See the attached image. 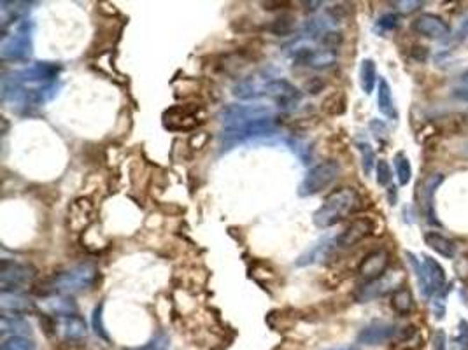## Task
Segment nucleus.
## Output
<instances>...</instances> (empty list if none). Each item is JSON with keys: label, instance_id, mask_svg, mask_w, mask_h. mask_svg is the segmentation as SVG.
<instances>
[{"label": "nucleus", "instance_id": "obj_38", "mask_svg": "<svg viewBox=\"0 0 468 350\" xmlns=\"http://www.w3.org/2000/svg\"><path fill=\"white\" fill-rule=\"evenodd\" d=\"M393 6H395V9L400 14H414L425 6V2H421V0H400V2H395Z\"/></svg>", "mask_w": 468, "mask_h": 350}, {"label": "nucleus", "instance_id": "obj_8", "mask_svg": "<svg viewBox=\"0 0 468 350\" xmlns=\"http://www.w3.org/2000/svg\"><path fill=\"white\" fill-rule=\"evenodd\" d=\"M37 277V270L28 263L2 259L0 263V291L2 293H20L27 284Z\"/></svg>", "mask_w": 468, "mask_h": 350}, {"label": "nucleus", "instance_id": "obj_4", "mask_svg": "<svg viewBox=\"0 0 468 350\" xmlns=\"http://www.w3.org/2000/svg\"><path fill=\"white\" fill-rule=\"evenodd\" d=\"M275 117V109L265 104H230L219 112L223 128H237L260 119Z\"/></svg>", "mask_w": 468, "mask_h": 350}, {"label": "nucleus", "instance_id": "obj_45", "mask_svg": "<svg viewBox=\"0 0 468 350\" xmlns=\"http://www.w3.org/2000/svg\"><path fill=\"white\" fill-rule=\"evenodd\" d=\"M330 350H360L358 347H355V345H349V347H341V349H330Z\"/></svg>", "mask_w": 468, "mask_h": 350}, {"label": "nucleus", "instance_id": "obj_3", "mask_svg": "<svg viewBox=\"0 0 468 350\" xmlns=\"http://www.w3.org/2000/svg\"><path fill=\"white\" fill-rule=\"evenodd\" d=\"M13 30L2 37L0 42V57L6 62H21L27 60L32 54V32H34V23L32 20H21L16 25H13Z\"/></svg>", "mask_w": 468, "mask_h": 350}, {"label": "nucleus", "instance_id": "obj_37", "mask_svg": "<svg viewBox=\"0 0 468 350\" xmlns=\"http://www.w3.org/2000/svg\"><path fill=\"white\" fill-rule=\"evenodd\" d=\"M398 25H400V20H398L396 14L388 13V14H382V16L379 18L377 23H375V28L381 32H392L395 30Z\"/></svg>", "mask_w": 468, "mask_h": 350}, {"label": "nucleus", "instance_id": "obj_9", "mask_svg": "<svg viewBox=\"0 0 468 350\" xmlns=\"http://www.w3.org/2000/svg\"><path fill=\"white\" fill-rule=\"evenodd\" d=\"M62 72V65L57 62H34L28 67L11 72L18 83L25 86H47L57 84L58 76Z\"/></svg>", "mask_w": 468, "mask_h": 350}, {"label": "nucleus", "instance_id": "obj_15", "mask_svg": "<svg viewBox=\"0 0 468 350\" xmlns=\"http://www.w3.org/2000/svg\"><path fill=\"white\" fill-rule=\"evenodd\" d=\"M400 329L392 322H372L365 326L358 333V344L370 345H382L386 342H392L393 338L398 337Z\"/></svg>", "mask_w": 468, "mask_h": 350}, {"label": "nucleus", "instance_id": "obj_34", "mask_svg": "<svg viewBox=\"0 0 468 350\" xmlns=\"http://www.w3.org/2000/svg\"><path fill=\"white\" fill-rule=\"evenodd\" d=\"M91 326H93V331L98 337L104 338L105 342H109V334L104 326V303H98L97 307H95L93 314H91Z\"/></svg>", "mask_w": 468, "mask_h": 350}, {"label": "nucleus", "instance_id": "obj_32", "mask_svg": "<svg viewBox=\"0 0 468 350\" xmlns=\"http://www.w3.org/2000/svg\"><path fill=\"white\" fill-rule=\"evenodd\" d=\"M451 350H468V320L462 319L451 338Z\"/></svg>", "mask_w": 468, "mask_h": 350}, {"label": "nucleus", "instance_id": "obj_25", "mask_svg": "<svg viewBox=\"0 0 468 350\" xmlns=\"http://www.w3.org/2000/svg\"><path fill=\"white\" fill-rule=\"evenodd\" d=\"M392 308L400 317H407L409 314H412V310H414V296H412V291L409 287L401 286L400 289L393 293Z\"/></svg>", "mask_w": 468, "mask_h": 350}, {"label": "nucleus", "instance_id": "obj_43", "mask_svg": "<svg viewBox=\"0 0 468 350\" xmlns=\"http://www.w3.org/2000/svg\"><path fill=\"white\" fill-rule=\"evenodd\" d=\"M323 86H324L323 81L318 79V77H314V79H312V83L307 84V90L311 91L312 95H316V93H319V91L323 90Z\"/></svg>", "mask_w": 468, "mask_h": 350}, {"label": "nucleus", "instance_id": "obj_11", "mask_svg": "<svg viewBox=\"0 0 468 350\" xmlns=\"http://www.w3.org/2000/svg\"><path fill=\"white\" fill-rule=\"evenodd\" d=\"M278 77L268 70H258L251 76L244 77L234 86V97L239 100H258L267 97V88Z\"/></svg>", "mask_w": 468, "mask_h": 350}, {"label": "nucleus", "instance_id": "obj_7", "mask_svg": "<svg viewBox=\"0 0 468 350\" xmlns=\"http://www.w3.org/2000/svg\"><path fill=\"white\" fill-rule=\"evenodd\" d=\"M275 132H278V117H268V119L254 121V123L244 124V127L223 128V132H221V142H223V146H227L228 149H230V147L242 142H248V140L274 135Z\"/></svg>", "mask_w": 468, "mask_h": 350}, {"label": "nucleus", "instance_id": "obj_40", "mask_svg": "<svg viewBox=\"0 0 468 350\" xmlns=\"http://www.w3.org/2000/svg\"><path fill=\"white\" fill-rule=\"evenodd\" d=\"M433 350H447V340H445V333L438 329L433 338Z\"/></svg>", "mask_w": 468, "mask_h": 350}, {"label": "nucleus", "instance_id": "obj_10", "mask_svg": "<svg viewBox=\"0 0 468 350\" xmlns=\"http://www.w3.org/2000/svg\"><path fill=\"white\" fill-rule=\"evenodd\" d=\"M404 272H386L381 279L374 280V282H367L360 287L355 293V298L358 303H367V301H374L377 298L386 296L389 293H395L400 289L404 284Z\"/></svg>", "mask_w": 468, "mask_h": 350}, {"label": "nucleus", "instance_id": "obj_18", "mask_svg": "<svg viewBox=\"0 0 468 350\" xmlns=\"http://www.w3.org/2000/svg\"><path fill=\"white\" fill-rule=\"evenodd\" d=\"M95 217V207L86 198H77L69 207V228L72 231H83L90 226Z\"/></svg>", "mask_w": 468, "mask_h": 350}, {"label": "nucleus", "instance_id": "obj_36", "mask_svg": "<svg viewBox=\"0 0 468 350\" xmlns=\"http://www.w3.org/2000/svg\"><path fill=\"white\" fill-rule=\"evenodd\" d=\"M375 174H377L379 186H389V182H392V179H393V174H392V168H389L388 161L379 160L377 165H375Z\"/></svg>", "mask_w": 468, "mask_h": 350}, {"label": "nucleus", "instance_id": "obj_5", "mask_svg": "<svg viewBox=\"0 0 468 350\" xmlns=\"http://www.w3.org/2000/svg\"><path fill=\"white\" fill-rule=\"evenodd\" d=\"M341 175V163L337 160H326L321 163L309 168L304 180L298 186V194L300 197H314V194L323 193L326 187H330Z\"/></svg>", "mask_w": 468, "mask_h": 350}, {"label": "nucleus", "instance_id": "obj_24", "mask_svg": "<svg viewBox=\"0 0 468 350\" xmlns=\"http://www.w3.org/2000/svg\"><path fill=\"white\" fill-rule=\"evenodd\" d=\"M423 240H425V244L428 245L433 252L445 257V259H452V257L456 256L455 242L449 240L445 235L438 233V231H426V233L423 235Z\"/></svg>", "mask_w": 468, "mask_h": 350}, {"label": "nucleus", "instance_id": "obj_39", "mask_svg": "<svg viewBox=\"0 0 468 350\" xmlns=\"http://www.w3.org/2000/svg\"><path fill=\"white\" fill-rule=\"evenodd\" d=\"M452 95H455L458 100L468 102V70L460 77L458 84H456L455 90H452Z\"/></svg>", "mask_w": 468, "mask_h": 350}, {"label": "nucleus", "instance_id": "obj_35", "mask_svg": "<svg viewBox=\"0 0 468 350\" xmlns=\"http://www.w3.org/2000/svg\"><path fill=\"white\" fill-rule=\"evenodd\" d=\"M169 347H171V338L165 333H158L156 337L151 338L146 345L134 350H169Z\"/></svg>", "mask_w": 468, "mask_h": 350}, {"label": "nucleus", "instance_id": "obj_28", "mask_svg": "<svg viewBox=\"0 0 468 350\" xmlns=\"http://www.w3.org/2000/svg\"><path fill=\"white\" fill-rule=\"evenodd\" d=\"M393 165H395L396 179L400 186H407L412 179V167L409 158L404 153H396L395 158H393Z\"/></svg>", "mask_w": 468, "mask_h": 350}, {"label": "nucleus", "instance_id": "obj_44", "mask_svg": "<svg viewBox=\"0 0 468 350\" xmlns=\"http://www.w3.org/2000/svg\"><path fill=\"white\" fill-rule=\"evenodd\" d=\"M304 6H307L309 11H316V9H318V7L323 6V2H305Z\"/></svg>", "mask_w": 468, "mask_h": 350}, {"label": "nucleus", "instance_id": "obj_42", "mask_svg": "<svg viewBox=\"0 0 468 350\" xmlns=\"http://www.w3.org/2000/svg\"><path fill=\"white\" fill-rule=\"evenodd\" d=\"M412 57H414L418 62H425L426 57H428V47L416 46L414 49H412Z\"/></svg>", "mask_w": 468, "mask_h": 350}, {"label": "nucleus", "instance_id": "obj_2", "mask_svg": "<svg viewBox=\"0 0 468 350\" xmlns=\"http://www.w3.org/2000/svg\"><path fill=\"white\" fill-rule=\"evenodd\" d=\"M360 197L351 187H342V189L333 191L323 205L314 212L312 221L318 228L326 230V228L335 226V224L342 223L346 217L351 216L356 209H358Z\"/></svg>", "mask_w": 468, "mask_h": 350}, {"label": "nucleus", "instance_id": "obj_26", "mask_svg": "<svg viewBox=\"0 0 468 350\" xmlns=\"http://www.w3.org/2000/svg\"><path fill=\"white\" fill-rule=\"evenodd\" d=\"M442 180H444V175L442 174H433L430 175L428 179H426L425 182V187H423V202H425V210L426 214H428L430 221L432 223L437 224L438 221L435 219V205H433V197H435V191L438 189V186L442 184Z\"/></svg>", "mask_w": 468, "mask_h": 350}, {"label": "nucleus", "instance_id": "obj_23", "mask_svg": "<svg viewBox=\"0 0 468 350\" xmlns=\"http://www.w3.org/2000/svg\"><path fill=\"white\" fill-rule=\"evenodd\" d=\"M377 107L384 117H388V119L392 121L398 119V110L395 100H393L392 86H389V83L384 77H381L377 84Z\"/></svg>", "mask_w": 468, "mask_h": 350}, {"label": "nucleus", "instance_id": "obj_17", "mask_svg": "<svg viewBox=\"0 0 468 350\" xmlns=\"http://www.w3.org/2000/svg\"><path fill=\"white\" fill-rule=\"evenodd\" d=\"M39 308L44 314L51 317H69L77 315V303L69 294H47L39 303Z\"/></svg>", "mask_w": 468, "mask_h": 350}, {"label": "nucleus", "instance_id": "obj_14", "mask_svg": "<svg viewBox=\"0 0 468 350\" xmlns=\"http://www.w3.org/2000/svg\"><path fill=\"white\" fill-rule=\"evenodd\" d=\"M267 97L278 104L279 109L282 110H291L298 105L300 102L302 93L290 83V81L281 79L278 77L275 81H272L267 88Z\"/></svg>", "mask_w": 468, "mask_h": 350}, {"label": "nucleus", "instance_id": "obj_6", "mask_svg": "<svg viewBox=\"0 0 468 350\" xmlns=\"http://www.w3.org/2000/svg\"><path fill=\"white\" fill-rule=\"evenodd\" d=\"M407 256L409 259H411L412 267H414L416 275H418L423 296L432 298L445 289V282H447V280H445L444 268H442V264L438 263V261H435L433 257L430 256H425L421 263H419L411 252H409Z\"/></svg>", "mask_w": 468, "mask_h": 350}, {"label": "nucleus", "instance_id": "obj_16", "mask_svg": "<svg viewBox=\"0 0 468 350\" xmlns=\"http://www.w3.org/2000/svg\"><path fill=\"white\" fill-rule=\"evenodd\" d=\"M53 327L55 333L67 342H81L88 334L86 320L79 315L58 317V319H55Z\"/></svg>", "mask_w": 468, "mask_h": 350}, {"label": "nucleus", "instance_id": "obj_31", "mask_svg": "<svg viewBox=\"0 0 468 350\" xmlns=\"http://www.w3.org/2000/svg\"><path fill=\"white\" fill-rule=\"evenodd\" d=\"M286 144H288L290 149L293 151L298 158H300L302 163L304 165L311 163V160H312L311 144L305 142V140H302V139H290V140H286Z\"/></svg>", "mask_w": 468, "mask_h": 350}, {"label": "nucleus", "instance_id": "obj_13", "mask_svg": "<svg viewBox=\"0 0 468 350\" xmlns=\"http://www.w3.org/2000/svg\"><path fill=\"white\" fill-rule=\"evenodd\" d=\"M388 267L389 252L386 249H377L363 257V261H361L358 268V275L365 284L374 282V280L381 279L382 275L388 272Z\"/></svg>", "mask_w": 468, "mask_h": 350}, {"label": "nucleus", "instance_id": "obj_30", "mask_svg": "<svg viewBox=\"0 0 468 350\" xmlns=\"http://www.w3.org/2000/svg\"><path fill=\"white\" fill-rule=\"evenodd\" d=\"M0 350H37V345L28 337H7L4 338Z\"/></svg>", "mask_w": 468, "mask_h": 350}, {"label": "nucleus", "instance_id": "obj_20", "mask_svg": "<svg viewBox=\"0 0 468 350\" xmlns=\"http://www.w3.org/2000/svg\"><path fill=\"white\" fill-rule=\"evenodd\" d=\"M37 303L32 298L25 296L21 293H2L0 294V310L2 314L23 315L35 310Z\"/></svg>", "mask_w": 468, "mask_h": 350}, {"label": "nucleus", "instance_id": "obj_19", "mask_svg": "<svg viewBox=\"0 0 468 350\" xmlns=\"http://www.w3.org/2000/svg\"><path fill=\"white\" fill-rule=\"evenodd\" d=\"M372 233V223L368 219H356L342 231L338 237H335L337 247L341 249H349V247L360 244L363 238H367Z\"/></svg>", "mask_w": 468, "mask_h": 350}, {"label": "nucleus", "instance_id": "obj_33", "mask_svg": "<svg viewBox=\"0 0 468 350\" xmlns=\"http://www.w3.org/2000/svg\"><path fill=\"white\" fill-rule=\"evenodd\" d=\"M356 146H358V151L361 154V167H363L365 175H370L372 168H374L375 163L374 149H372V146L368 142H358Z\"/></svg>", "mask_w": 468, "mask_h": 350}, {"label": "nucleus", "instance_id": "obj_22", "mask_svg": "<svg viewBox=\"0 0 468 350\" xmlns=\"http://www.w3.org/2000/svg\"><path fill=\"white\" fill-rule=\"evenodd\" d=\"M0 333L4 337H30L32 326L21 315L2 314L0 315Z\"/></svg>", "mask_w": 468, "mask_h": 350}, {"label": "nucleus", "instance_id": "obj_29", "mask_svg": "<svg viewBox=\"0 0 468 350\" xmlns=\"http://www.w3.org/2000/svg\"><path fill=\"white\" fill-rule=\"evenodd\" d=\"M293 28H295V18L290 16V14H282V16L272 20V23L268 25L267 30L270 32V34L282 37V35L291 34Z\"/></svg>", "mask_w": 468, "mask_h": 350}, {"label": "nucleus", "instance_id": "obj_21", "mask_svg": "<svg viewBox=\"0 0 468 350\" xmlns=\"http://www.w3.org/2000/svg\"><path fill=\"white\" fill-rule=\"evenodd\" d=\"M335 247H337L335 238L333 240H331V238H323V240H319L318 244L312 245L311 249L305 250V252L295 261V264H297V267H309V264L323 263L324 259H328V257L331 256Z\"/></svg>", "mask_w": 468, "mask_h": 350}, {"label": "nucleus", "instance_id": "obj_12", "mask_svg": "<svg viewBox=\"0 0 468 350\" xmlns=\"http://www.w3.org/2000/svg\"><path fill=\"white\" fill-rule=\"evenodd\" d=\"M412 30L418 35L433 40H444L451 35V27L447 25V21H444L440 16L432 13H425L416 18L412 21Z\"/></svg>", "mask_w": 468, "mask_h": 350}, {"label": "nucleus", "instance_id": "obj_41", "mask_svg": "<svg viewBox=\"0 0 468 350\" xmlns=\"http://www.w3.org/2000/svg\"><path fill=\"white\" fill-rule=\"evenodd\" d=\"M456 40H458L460 44H463V46L468 47V18L463 21L462 27L458 28V32H456Z\"/></svg>", "mask_w": 468, "mask_h": 350}, {"label": "nucleus", "instance_id": "obj_1", "mask_svg": "<svg viewBox=\"0 0 468 350\" xmlns=\"http://www.w3.org/2000/svg\"><path fill=\"white\" fill-rule=\"evenodd\" d=\"M101 272L95 264L91 263H81L76 267L69 268V270L55 274L53 277L47 279L44 282V294H72L84 293V291L93 289L95 284L98 282Z\"/></svg>", "mask_w": 468, "mask_h": 350}, {"label": "nucleus", "instance_id": "obj_27", "mask_svg": "<svg viewBox=\"0 0 468 350\" xmlns=\"http://www.w3.org/2000/svg\"><path fill=\"white\" fill-rule=\"evenodd\" d=\"M360 84L361 90L367 95H370L372 91H374L375 84H377V69H375L374 60H370V58H365V60L361 62Z\"/></svg>", "mask_w": 468, "mask_h": 350}]
</instances>
